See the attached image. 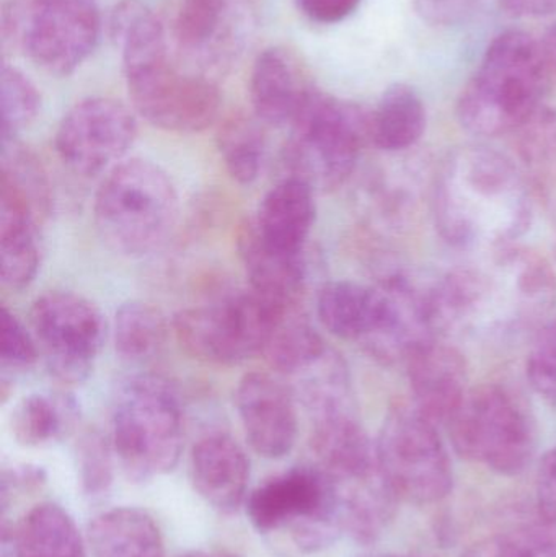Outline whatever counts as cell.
Segmentation results:
<instances>
[{"instance_id": "20", "label": "cell", "mask_w": 556, "mask_h": 557, "mask_svg": "<svg viewBox=\"0 0 556 557\" xmlns=\"http://www.w3.org/2000/svg\"><path fill=\"white\" fill-rule=\"evenodd\" d=\"M316 214L313 186L291 175L264 196L251 225L271 250L299 255L306 250Z\"/></svg>"}, {"instance_id": "41", "label": "cell", "mask_w": 556, "mask_h": 557, "mask_svg": "<svg viewBox=\"0 0 556 557\" xmlns=\"http://www.w3.org/2000/svg\"><path fill=\"white\" fill-rule=\"evenodd\" d=\"M460 557H532L511 533H499L473 543Z\"/></svg>"}, {"instance_id": "42", "label": "cell", "mask_w": 556, "mask_h": 557, "mask_svg": "<svg viewBox=\"0 0 556 557\" xmlns=\"http://www.w3.org/2000/svg\"><path fill=\"white\" fill-rule=\"evenodd\" d=\"M538 507L556 520V447L545 454L538 473Z\"/></svg>"}, {"instance_id": "1", "label": "cell", "mask_w": 556, "mask_h": 557, "mask_svg": "<svg viewBox=\"0 0 556 557\" xmlns=\"http://www.w3.org/2000/svg\"><path fill=\"white\" fill-rule=\"evenodd\" d=\"M437 334L485 344L541 331L556 307V276L541 255L508 247L482 251L433 282Z\"/></svg>"}, {"instance_id": "40", "label": "cell", "mask_w": 556, "mask_h": 557, "mask_svg": "<svg viewBox=\"0 0 556 557\" xmlns=\"http://www.w3.org/2000/svg\"><path fill=\"white\" fill-rule=\"evenodd\" d=\"M361 0H297L300 12L320 25H333L348 18Z\"/></svg>"}, {"instance_id": "3", "label": "cell", "mask_w": 556, "mask_h": 557, "mask_svg": "<svg viewBox=\"0 0 556 557\" xmlns=\"http://www.w3.org/2000/svg\"><path fill=\"white\" fill-rule=\"evenodd\" d=\"M552 69L541 42L521 29L493 39L457 100V120L473 136L521 133L544 110Z\"/></svg>"}, {"instance_id": "16", "label": "cell", "mask_w": 556, "mask_h": 557, "mask_svg": "<svg viewBox=\"0 0 556 557\" xmlns=\"http://www.w3.org/2000/svg\"><path fill=\"white\" fill-rule=\"evenodd\" d=\"M235 405L248 444L261 457L276 460L293 450L297 411L293 392L270 373L251 372L238 383Z\"/></svg>"}, {"instance_id": "21", "label": "cell", "mask_w": 556, "mask_h": 557, "mask_svg": "<svg viewBox=\"0 0 556 557\" xmlns=\"http://www.w3.org/2000/svg\"><path fill=\"white\" fill-rule=\"evenodd\" d=\"M238 251L255 294L280 307H299L307 277L304 253L271 250L258 238L251 222L242 227Z\"/></svg>"}, {"instance_id": "31", "label": "cell", "mask_w": 556, "mask_h": 557, "mask_svg": "<svg viewBox=\"0 0 556 557\" xmlns=\"http://www.w3.org/2000/svg\"><path fill=\"white\" fill-rule=\"evenodd\" d=\"M74 419L75 406L71 399L33 393L13 408L10 429L23 447H41L61 438Z\"/></svg>"}, {"instance_id": "12", "label": "cell", "mask_w": 556, "mask_h": 557, "mask_svg": "<svg viewBox=\"0 0 556 557\" xmlns=\"http://www.w3.org/2000/svg\"><path fill=\"white\" fill-rule=\"evenodd\" d=\"M134 110L152 126L169 133L208 129L221 113V91L206 75L185 74L170 58L126 72Z\"/></svg>"}, {"instance_id": "24", "label": "cell", "mask_w": 556, "mask_h": 557, "mask_svg": "<svg viewBox=\"0 0 556 557\" xmlns=\"http://www.w3.org/2000/svg\"><path fill=\"white\" fill-rule=\"evenodd\" d=\"M317 314L333 336L365 346L378 324V287L353 281L329 282L317 297Z\"/></svg>"}, {"instance_id": "45", "label": "cell", "mask_w": 556, "mask_h": 557, "mask_svg": "<svg viewBox=\"0 0 556 557\" xmlns=\"http://www.w3.org/2000/svg\"><path fill=\"white\" fill-rule=\"evenodd\" d=\"M180 557H237L228 552H191Z\"/></svg>"}, {"instance_id": "44", "label": "cell", "mask_w": 556, "mask_h": 557, "mask_svg": "<svg viewBox=\"0 0 556 557\" xmlns=\"http://www.w3.org/2000/svg\"><path fill=\"white\" fill-rule=\"evenodd\" d=\"M542 48H544L545 58H547L552 72L556 74V23L548 29L547 35H545Z\"/></svg>"}, {"instance_id": "15", "label": "cell", "mask_w": 556, "mask_h": 557, "mask_svg": "<svg viewBox=\"0 0 556 557\" xmlns=\"http://www.w3.org/2000/svg\"><path fill=\"white\" fill-rule=\"evenodd\" d=\"M317 465L336 483H351L379 473L375 445L362 428L351 396L333 399L309 409Z\"/></svg>"}, {"instance_id": "43", "label": "cell", "mask_w": 556, "mask_h": 557, "mask_svg": "<svg viewBox=\"0 0 556 557\" xmlns=\"http://www.w3.org/2000/svg\"><path fill=\"white\" fill-rule=\"evenodd\" d=\"M499 5L512 16H551L556 13V0H499Z\"/></svg>"}, {"instance_id": "5", "label": "cell", "mask_w": 556, "mask_h": 557, "mask_svg": "<svg viewBox=\"0 0 556 557\" xmlns=\"http://www.w3.org/2000/svg\"><path fill=\"white\" fill-rule=\"evenodd\" d=\"M446 428L457 455L503 476L521 474L538 450V425L528 403L496 383L470 388Z\"/></svg>"}, {"instance_id": "39", "label": "cell", "mask_w": 556, "mask_h": 557, "mask_svg": "<svg viewBox=\"0 0 556 557\" xmlns=\"http://www.w3.org/2000/svg\"><path fill=\"white\" fill-rule=\"evenodd\" d=\"M45 483V471L41 468L32 467V465H23V467L3 471L2 481H0V504H2V510H5L7 506H9L10 496H12L13 491L33 493V491L41 490Z\"/></svg>"}, {"instance_id": "27", "label": "cell", "mask_w": 556, "mask_h": 557, "mask_svg": "<svg viewBox=\"0 0 556 557\" xmlns=\"http://www.w3.org/2000/svg\"><path fill=\"white\" fill-rule=\"evenodd\" d=\"M427 108L415 88L394 84L371 114V143L384 152H404L423 137Z\"/></svg>"}, {"instance_id": "4", "label": "cell", "mask_w": 556, "mask_h": 557, "mask_svg": "<svg viewBox=\"0 0 556 557\" xmlns=\"http://www.w3.org/2000/svg\"><path fill=\"white\" fill-rule=\"evenodd\" d=\"M178 195L165 172L131 159L108 172L95 196V228L113 253L143 258L165 244L178 221Z\"/></svg>"}, {"instance_id": "26", "label": "cell", "mask_w": 556, "mask_h": 557, "mask_svg": "<svg viewBox=\"0 0 556 557\" xmlns=\"http://www.w3.org/2000/svg\"><path fill=\"white\" fill-rule=\"evenodd\" d=\"M232 28L234 18L228 0H182L173 32L180 51L209 64L227 54Z\"/></svg>"}, {"instance_id": "35", "label": "cell", "mask_w": 556, "mask_h": 557, "mask_svg": "<svg viewBox=\"0 0 556 557\" xmlns=\"http://www.w3.org/2000/svg\"><path fill=\"white\" fill-rule=\"evenodd\" d=\"M528 380L532 389L556 409V317L548 320L535 336L529 352Z\"/></svg>"}, {"instance_id": "30", "label": "cell", "mask_w": 556, "mask_h": 557, "mask_svg": "<svg viewBox=\"0 0 556 557\" xmlns=\"http://www.w3.org/2000/svg\"><path fill=\"white\" fill-rule=\"evenodd\" d=\"M169 324L159 308L146 301L123 304L114 317V349L127 362L152 359L166 341Z\"/></svg>"}, {"instance_id": "25", "label": "cell", "mask_w": 556, "mask_h": 557, "mask_svg": "<svg viewBox=\"0 0 556 557\" xmlns=\"http://www.w3.org/2000/svg\"><path fill=\"white\" fill-rule=\"evenodd\" d=\"M94 557H165L162 533L149 513L120 507L95 517L88 527Z\"/></svg>"}, {"instance_id": "10", "label": "cell", "mask_w": 556, "mask_h": 557, "mask_svg": "<svg viewBox=\"0 0 556 557\" xmlns=\"http://www.w3.org/2000/svg\"><path fill=\"white\" fill-rule=\"evenodd\" d=\"M375 460L400 503L430 506L453 491V463L437 425L415 408L388 411L375 442Z\"/></svg>"}, {"instance_id": "13", "label": "cell", "mask_w": 556, "mask_h": 557, "mask_svg": "<svg viewBox=\"0 0 556 557\" xmlns=\"http://www.w3.org/2000/svg\"><path fill=\"white\" fill-rule=\"evenodd\" d=\"M100 29L95 0H32L22 41L29 59L42 71L67 77L90 58Z\"/></svg>"}, {"instance_id": "9", "label": "cell", "mask_w": 556, "mask_h": 557, "mask_svg": "<svg viewBox=\"0 0 556 557\" xmlns=\"http://www.w3.org/2000/svg\"><path fill=\"white\" fill-rule=\"evenodd\" d=\"M245 506L258 532L289 529L304 553L322 552L343 535L335 481L319 465L294 468L267 481Z\"/></svg>"}, {"instance_id": "32", "label": "cell", "mask_w": 556, "mask_h": 557, "mask_svg": "<svg viewBox=\"0 0 556 557\" xmlns=\"http://www.w3.org/2000/svg\"><path fill=\"white\" fill-rule=\"evenodd\" d=\"M261 121L244 114L231 116L218 134L219 152L224 160L228 175L240 183L257 182L267 156V137Z\"/></svg>"}, {"instance_id": "23", "label": "cell", "mask_w": 556, "mask_h": 557, "mask_svg": "<svg viewBox=\"0 0 556 557\" xmlns=\"http://www.w3.org/2000/svg\"><path fill=\"white\" fill-rule=\"evenodd\" d=\"M2 543L10 546V557H85L74 520L51 503L33 507L10 532L3 529Z\"/></svg>"}, {"instance_id": "33", "label": "cell", "mask_w": 556, "mask_h": 557, "mask_svg": "<svg viewBox=\"0 0 556 557\" xmlns=\"http://www.w3.org/2000/svg\"><path fill=\"white\" fill-rule=\"evenodd\" d=\"M41 110V95L28 75L12 65H3L0 74V123L2 143L15 140Z\"/></svg>"}, {"instance_id": "19", "label": "cell", "mask_w": 556, "mask_h": 557, "mask_svg": "<svg viewBox=\"0 0 556 557\" xmlns=\"http://www.w3.org/2000/svg\"><path fill=\"white\" fill-rule=\"evenodd\" d=\"M189 468L193 486L212 509L234 513L247 503L250 461L234 438L206 435L193 448Z\"/></svg>"}, {"instance_id": "6", "label": "cell", "mask_w": 556, "mask_h": 557, "mask_svg": "<svg viewBox=\"0 0 556 557\" xmlns=\"http://www.w3.org/2000/svg\"><path fill=\"white\" fill-rule=\"evenodd\" d=\"M111 447L134 483L170 473L183 448V418L175 392L163 380L140 376L121 393Z\"/></svg>"}, {"instance_id": "2", "label": "cell", "mask_w": 556, "mask_h": 557, "mask_svg": "<svg viewBox=\"0 0 556 557\" xmlns=\"http://www.w3.org/2000/svg\"><path fill=\"white\" fill-rule=\"evenodd\" d=\"M532 188L508 156L470 144L449 153L437 173L433 211L441 237L459 250L508 247L534 221Z\"/></svg>"}, {"instance_id": "7", "label": "cell", "mask_w": 556, "mask_h": 557, "mask_svg": "<svg viewBox=\"0 0 556 557\" xmlns=\"http://www.w3.org/2000/svg\"><path fill=\"white\" fill-rule=\"evenodd\" d=\"M291 126L286 163L313 188L335 189L346 183L371 140V114L317 88Z\"/></svg>"}, {"instance_id": "11", "label": "cell", "mask_w": 556, "mask_h": 557, "mask_svg": "<svg viewBox=\"0 0 556 557\" xmlns=\"http://www.w3.org/2000/svg\"><path fill=\"white\" fill-rule=\"evenodd\" d=\"M29 321L49 372L67 385L87 380L107 337L100 310L74 292L51 290L36 298Z\"/></svg>"}, {"instance_id": "14", "label": "cell", "mask_w": 556, "mask_h": 557, "mask_svg": "<svg viewBox=\"0 0 556 557\" xmlns=\"http://www.w3.org/2000/svg\"><path fill=\"white\" fill-rule=\"evenodd\" d=\"M136 137V117L126 104L91 97L78 101L62 117L55 150L72 172L95 176L118 165Z\"/></svg>"}, {"instance_id": "37", "label": "cell", "mask_w": 556, "mask_h": 557, "mask_svg": "<svg viewBox=\"0 0 556 557\" xmlns=\"http://www.w3.org/2000/svg\"><path fill=\"white\" fill-rule=\"evenodd\" d=\"M532 557H556V520L539 510V516L509 530Z\"/></svg>"}, {"instance_id": "34", "label": "cell", "mask_w": 556, "mask_h": 557, "mask_svg": "<svg viewBox=\"0 0 556 557\" xmlns=\"http://www.w3.org/2000/svg\"><path fill=\"white\" fill-rule=\"evenodd\" d=\"M107 441L97 432L82 437L77 448L78 480L82 491L90 499H100L113 484V460Z\"/></svg>"}, {"instance_id": "22", "label": "cell", "mask_w": 556, "mask_h": 557, "mask_svg": "<svg viewBox=\"0 0 556 557\" xmlns=\"http://www.w3.org/2000/svg\"><path fill=\"white\" fill-rule=\"evenodd\" d=\"M36 218L28 202L5 183H0V271L12 290H23L39 270Z\"/></svg>"}, {"instance_id": "29", "label": "cell", "mask_w": 556, "mask_h": 557, "mask_svg": "<svg viewBox=\"0 0 556 557\" xmlns=\"http://www.w3.org/2000/svg\"><path fill=\"white\" fill-rule=\"evenodd\" d=\"M521 133L524 173L556 225V111L544 108Z\"/></svg>"}, {"instance_id": "28", "label": "cell", "mask_w": 556, "mask_h": 557, "mask_svg": "<svg viewBox=\"0 0 556 557\" xmlns=\"http://www.w3.org/2000/svg\"><path fill=\"white\" fill-rule=\"evenodd\" d=\"M329 346L297 310L289 311L274 326L263 356L281 375L296 379L329 354Z\"/></svg>"}, {"instance_id": "38", "label": "cell", "mask_w": 556, "mask_h": 557, "mask_svg": "<svg viewBox=\"0 0 556 557\" xmlns=\"http://www.w3.org/2000/svg\"><path fill=\"white\" fill-rule=\"evenodd\" d=\"M480 0H413L415 12L434 26H453L475 13Z\"/></svg>"}, {"instance_id": "17", "label": "cell", "mask_w": 556, "mask_h": 557, "mask_svg": "<svg viewBox=\"0 0 556 557\" xmlns=\"http://www.w3.org/2000/svg\"><path fill=\"white\" fill-rule=\"evenodd\" d=\"M404 363L415 409L434 424L446 425L470 392L462 354L434 337L417 347Z\"/></svg>"}, {"instance_id": "8", "label": "cell", "mask_w": 556, "mask_h": 557, "mask_svg": "<svg viewBox=\"0 0 556 557\" xmlns=\"http://www.w3.org/2000/svg\"><path fill=\"white\" fill-rule=\"evenodd\" d=\"M297 308L271 304L248 288L180 311L173 327L180 346L195 359L238 366L263 354L274 326Z\"/></svg>"}, {"instance_id": "36", "label": "cell", "mask_w": 556, "mask_h": 557, "mask_svg": "<svg viewBox=\"0 0 556 557\" xmlns=\"http://www.w3.org/2000/svg\"><path fill=\"white\" fill-rule=\"evenodd\" d=\"M0 359L3 366L12 369H28L38 360V347L22 321L2 308V349Z\"/></svg>"}, {"instance_id": "18", "label": "cell", "mask_w": 556, "mask_h": 557, "mask_svg": "<svg viewBox=\"0 0 556 557\" xmlns=\"http://www.w3.org/2000/svg\"><path fill=\"white\" fill-rule=\"evenodd\" d=\"M313 90L306 69L289 49H264L251 69V107L255 117L267 126L293 124Z\"/></svg>"}]
</instances>
